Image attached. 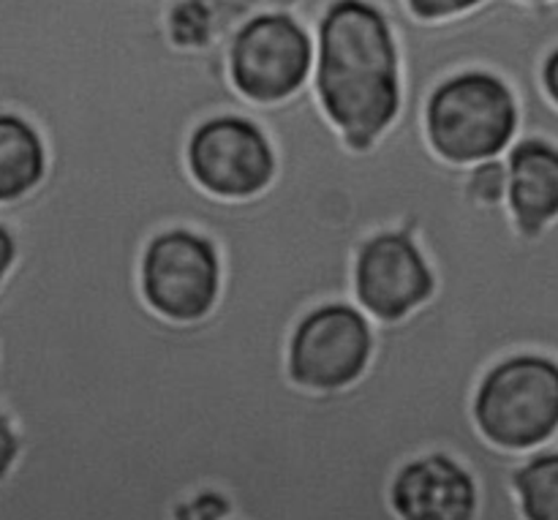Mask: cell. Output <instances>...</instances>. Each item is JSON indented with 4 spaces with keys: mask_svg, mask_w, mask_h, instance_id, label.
<instances>
[{
    "mask_svg": "<svg viewBox=\"0 0 558 520\" xmlns=\"http://www.w3.org/2000/svg\"><path fill=\"white\" fill-rule=\"evenodd\" d=\"M322 112L352 153H365L401 114V58L385 11L371 0H336L314 33Z\"/></svg>",
    "mask_w": 558,
    "mask_h": 520,
    "instance_id": "6da1fadb",
    "label": "cell"
},
{
    "mask_svg": "<svg viewBox=\"0 0 558 520\" xmlns=\"http://www.w3.org/2000/svg\"><path fill=\"white\" fill-rule=\"evenodd\" d=\"M425 134L436 156L456 167L505 158L518 136L515 93L490 71H461L430 93Z\"/></svg>",
    "mask_w": 558,
    "mask_h": 520,
    "instance_id": "7a4b0ae2",
    "label": "cell"
},
{
    "mask_svg": "<svg viewBox=\"0 0 558 520\" xmlns=\"http://www.w3.org/2000/svg\"><path fill=\"white\" fill-rule=\"evenodd\" d=\"M474 420L490 445L534 452L558 434V363L543 354H515L483 376Z\"/></svg>",
    "mask_w": 558,
    "mask_h": 520,
    "instance_id": "3957f363",
    "label": "cell"
},
{
    "mask_svg": "<svg viewBox=\"0 0 558 520\" xmlns=\"http://www.w3.org/2000/svg\"><path fill=\"white\" fill-rule=\"evenodd\" d=\"M374 352V322L360 305H319L298 322L289 338V379L314 392L347 390L363 379Z\"/></svg>",
    "mask_w": 558,
    "mask_h": 520,
    "instance_id": "277c9868",
    "label": "cell"
},
{
    "mask_svg": "<svg viewBox=\"0 0 558 520\" xmlns=\"http://www.w3.org/2000/svg\"><path fill=\"white\" fill-rule=\"evenodd\" d=\"M314 33L292 14L267 11L245 22L229 49V80L254 104H281L314 76Z\"/></svg>",
    "mask_w": 558,
    "mask_h": 520,
    "instance_id": "5b68a950",
    "label": "cell"
},
{
    "mask_svg": "<svg viewBox=\"0 0 558 520\" xmlns=\"http://www.w3.org/2000/svg\"><path fill=\"white\" fill-rule=\"evenodd\" d=\"M221 283V254L205 234L167 229L147 243L140 267L142 298L163 319L191 325L210 316Z\"/></svg>",
    "mask_w": 558,
    "mask_h": 520,
    "instance_id": "8992f818",
    "label": "cell"
},
{
    "mask_svg": "<svg viewBox=\"0 0 558 520\" xmlns=\"http://www.w3.org/2000/svg\"><path fill=\"white\" fill-rule=\"evenodd\" d=\"M189 172L199 189L221 199H254L278 172L270 136L248 118L218 114L189 140Z\"/></svg>",
    "mask_w": 558,
    "mask_h": 520,
    "instance_id": "52a82bcc",
    "label": "cell"
},
{
    "mask_svg": "<svg viewBox=\"0 0 558 520\" xmlns=\"http://www.w3.org/2000/svg\"><path fill=\"white\" fill-rule=\"evenodd\" d=\"M354 303L374 325H396L423 309L436 292V276L407 232H376L360 249L352 270Z\"/></svg>",
    "mask_w": 558,
    "mask_h": 520,
    "instance_id": "ba28073f",
    "label": "cell"
},
{
    "mask_svg": "<svg viewBox=\"0 0 558 520\" xmlns=\"http://www.w3.org/2000/svg\"><path fill=\"white\" fill-rule=\"evenodd\" d=\"M390 505L401 520H477L480 488L458 458L428 452L396 474Z\"/></svg>",
    "mask_w": 558,
    "mask_h": 520,
    "instance_id": "9c48e42d",
    "label": "cell"
},
{
    "mask_svg": "<svg viewBox=\"0 0 558 520\" xmlns=\"http://www.w3.org/2000/svg\"><path fill=\"white\" fill-rule=\"evenodd\" d=\"M507 207L526 238H537L558 218V147L545 140H515L505 153Z\"/></svg>",
    "mask_w": 558,
    "mask_h": 520,
    "instance_id": "30bf717a",
    "label": "cell"
},
{
    "mask_svg": "<svg viewBox=\"0 0 558 520\" xmlns=\"http://www.w3.org/2000/svg\"><path fill=\"white\" fill-rule=\"evenodd\" d=\"M47 145L20 114H0V205L25 199L47 178Z\"/></svg>",
    "mask_w": 558,
    "mask_h": 520,
    "instance_id": "8fae6325",
    "label": "cell"
},
{
    "mask_svg": "<svg viewBox=\"0 0 558 520\" xmlns=\"http://www.w3.org/2000/svg\"><path fill=\"white\" fill-rule=\"evenodd\" d=\"M512 485L523 520H558V452H529Z\"/></svg>",
    "mask_w": 558,
    "mask_h": 520,
    "instance_id": "7c38bea8",
    "label": "cell"
},
{
    "mask_svg": "<svg viewBox=\"0 0 558 520\" xmlns=\"http://www.w3.org/2000/svg\"><path fill=\"white\" fill-rule=\"evenodd\" d=\"M507 161L505 158H490V161H480L472 167V180H469V191L483 205L496 207L507 205Z\"/></svg>",
    "mask_w": 558,
    "mask_h": 520,
    "instance_id": "4fadbf2b",
    "label": "cell"
},
{
    "mask_svg": "<svg viewBox=\"0 0 558 520\" xmlns=\"http://www.w3.org/2000/svg\"><path fill=\"white\" fill-rule=\"evenodd\" d=\"M172 520H234L232 507L216 491H202V494L189 496L183 505L174 507Z\"/></svg>",
    "mask_w": 558,
    "mask_h": 520,
    "instance_id": "5bb4252c",
    "label": "cell"
},
{
    "mask_svg": "<svg viewBox=\"0 0 558 520\" xmlns=\"http://www.w3.org/2000/svg\"><path fill=\"white\" fill-rule=\"evenodd\" d=\"M483 0H407L409 11L420 22H445L474 11Z\"/></svg>",
    "mask_w": 558,
    "mask_h": 520,
    "instance_id": "9a60e30c",
    "label": "cell"
},
{
    "mask_svg": "<svg viewBox=\"0 0 558 520\" xmlns=\"http://www.w3.org/2000/svg\"><path fill=\"white\" fill-rule=\"evenodd\" d=\"M16 458H20V439H16L14 428L0 418V483L11 474Z\"/></svg>",
    "mask_w": 558,
    "mask_h": 520,
    "instance_id": "2e32d148",
    "label": "cell"
},
{
    "mask_svg": "<svg viewBox=\"0 0 558 520\" xmlns=\"http://www.w3.org/2000/svg\"><path fill=\"white\" fill-rule=\"evenodd\" d=\"M539 80H543L545 96H548L550 104L558 109V47L550 49L548 58H545L543 71H539Z\"/></svg>",
    "mask_w": 558,
    "mask_h": 520,
    "instance_id": "e0dca14e",
    "label": "cell"
},
{
    "mask_svg": "<svg viewBox=\"0 0 558 520\" xmlns=\"http://www.w3.org/2000/svg\"><path fill=\"white\" fill-rule=\"evenodd\" d=\"M14 259H16L14 240H11V234L0 227V287H3V281L9 278L11 267H14Z\"/></svg>",
    "mask_w": 558,
    "mask_h": 520,
    "instance_id": "ac0fdd59",
    "label": "cell"
},
{
    "mask_svg": "<svg viewBox=\"0 0 558 520\" xmlns=\"http://www.w3.org/2000/svg\"><path fill=\"white\" fill-rule=\"evenodd\" d=\"M267 11H281V14H292L300 5V0H265Z\"/></svg>",
    "mask_w": 558,
    "mask_h": 520,
    "instance_id": "d6986e66",
    "label": "cell"
},
{
    "mask_svg": "<svg viewBox=\"0 0 558 520\" xmlns=\"http://www.w3.org/2000/svg\"><path fill=\"white\" fill-rule=\"evenodd\" d=\"M526 3H539V0H526Z\"/></svg>",
    "mask_w": 558,
    "mask_h": 520,
    "instance_id": "ffe728a7",
    "label": "cell"
}]
</instances>
